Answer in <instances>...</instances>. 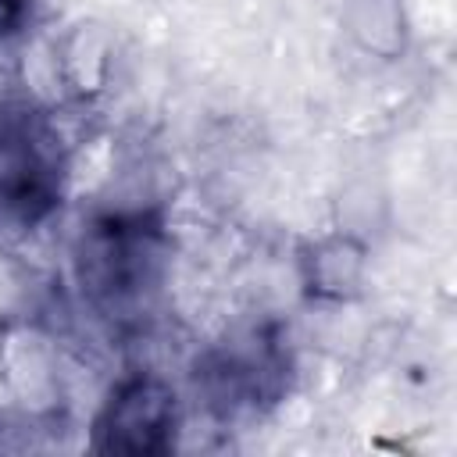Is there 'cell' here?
I'll return each mask as SVG.
<instances>
[{"mask_svg":"<svg viewBox=\"0 0 457 457\" xmlns=\"http://www.w3.org/2000/svg\"><path fill=\"white\" fill-rule=\"evenodd\" d=\"M296 278L307 303L343 307L364 293L368 243L353 232H325L307 239L296 253Z\"/></svg>","mask_w":457,"mask_h":457,"instance_id":"obj_5","label":"cell"},{"mask_svg":"<svg viewBox=\"0 0 457 457\" xmlns=\"http://www.w3.org/2000/svg\"><path fill=\"white\" fill-rule=\"evenodd\" d=\"M68 186V146L36 104H0V221L36 228Z\"/></svg>","mask_w":457,"mask_h":457,"instance_id":"obj_2","label":"cell"},{"mask_svg":"<svg viewBox=\"0 0 457 457\" xmlns=\"http://www.w3.org/2000/svg\"><path fill=\"white\" fill-rule=\"evenodd\" d=\"M36 18V0H0V43L18 39Z\"/></svg>","mask_w":457,"mask_h":457,"instance_id":"obj_7","label":"cell"},{"mask_svg":"<svg viewBox=\"0 0 457 457\" xmlns=\"http://www.w3.org/2000/svg\"><path fill=\"white\" fill-rule=\"evenodd\" d=\"M164 268L168 225L157 207L100 211L82 221L75 239V271L100 311H136L161 286Z\"/></svg>","mask_w":457,"mask_h":457,"instance_id":"obj_1","label":"cell"},{"mask_svg":"<svg viewBox=\"0 0 457 457\" xmlns=\"http://www.w3.org/2000/svg\"><path fill=\"white\" fill-rule=\"evenodd\" d=\"M179 428L182 400L175 386L157 371H129L107 389L93 418V450L161 457L175 450Z\"/></svg>","mask_w":457,"mask_h":457,"instance_id":"obj_3","label":"cell"},{"mask_svg":"<svg viewBox=\"0 0 457 457\" xmlns=\"http://www.w3.org/2000/svg\"><path fill=\"white\" fill-rule=\"evenodd\" d=\"M353 32L375 54L403 50V0H353Z\"/></svg>","mask_w":457,"mask_h":457,"instance_id":"obj_6","label":"cell"},{"mask_svg":"<svg viewBox=\"0 0 457 457\" xmlns=\"http://www.w3.org/2000/svg\"><path fill=\"white\" fill-rule=\"evenodd\" d=\"M286 378V361L275 343L268 339H246V343H228L207 353L204 361V393L214 407L239 411V407H257V403H275L282 393Z\"/></svg>","mask_w":457,"mask_h":457,"instance_id":"obj_4","label":"cell"}]
</instances>
